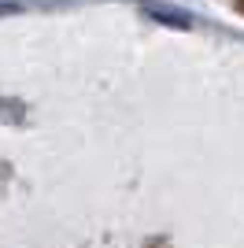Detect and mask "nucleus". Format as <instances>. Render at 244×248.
Returning <instances> with one entry per match:
<instances>
[{"mask_svg": "<svg viewBox=\"0 0 244 248\" xmlns=\"http://www.w3.org/2000/svg\"><path fill=\"white\" fill-rule=\"evenodd\" d=\"M148 15H155V19L163 22H174V26H193V19L185 15V11H167V8H148Z\"/></svg>", "mask_w": 244, "mask_h": 248, "instance_id": "f257e3e1", "label": "nucleus"}]
</instances>
